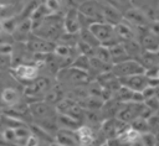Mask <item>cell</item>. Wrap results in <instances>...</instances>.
Instances as JSON below:
<instances>
[{"mask_svg":"<svg viewBox=\"0 0 159 146\" xmlns=\"http://www.w3.org/2000/svg\"><path fill=\"white\" fill-rule=\"evenodd\" d=\"M78 11L82 15H84V16L94 20V21H104L101 6L98 4H96L94 1H89V0L84 1L83 4H81L78 6Z\"/></svg>","mask_w":159,"mask_h":146,"instance_id":"obj_10","label":"cell"},{"mask_svg":"<svg viewBox=\"0 0 159 146\" xmlns=\"http://www.w3.org/2000/svg\"><path fill=\"white\" fill-rule=\"evenodd\" d=\"M120 4H127V2H129V0H118Z\"/></svg>","mask_w":159,"mask_h":146,"instance_id":"obj_38","label":"cell"},{"mask_svg":"<svg viewBox=\"0 0 159 146\" xmlns=\"http://www.w3.org/2000/svg\"><path fill=\"white\" fill-rule=\"evenodd\" d=\"M122 85L128 87L129 89H132L133 92H143V89L149 85V78L144 74H133V75H128V77H122L118 78Z\"/></svg>","mask_w":159,"mask_h":146,"instance_id":"obj_7","label":"cell"},{"mask_svg":"<svg viewBox=\"0 0 159 146\" xmlns=\"http://www.w3.org/2000/svg\"><path fill=\"white\" fill-rule=\"evenodd\" d=\"M12 74L21 80L26 82H32L39 77V66L35 64H27V63H19L14 66L12 68Z\"/></svg>","mask_w":159,"mask_h":146,"instance_id":"obj_6","label":"cell"},{"mask_svg":"<svg viewBox=\"0 0 159 146\" xmlns=\"http://www.w3.org/2000/svg\"><path fill=\"white\" fill-rule=\"evenodd\" d=\"M14 130H15V135H16V145L24 146L25 140L29 137V135H30L32 131H31L30 127H27L25 124L14 127Z\"/></svg>","mask_w":159,"mask_h":146,"instance_id":"obj_25","label":"cell"},{"mask_svg":"<svg viewBox=\"0 0 159 146\" xmlns=\"http://www.w3.org/2000/svg\"><path fill=\"white\" fill-rule=\"evenodd\" d=\"M109 48V53H111V59H112V64L114 63H118V62H122V61H125V59H129V54L127 53L124 46L122 42H118Z\"/></svg>","mask_w":159,"mask_h":146,"instance_id":"obj_16","label":"cell"},{"mask_svg":"<svg viewBox=\"0 0 159 146\" xmlns=\"http://www.w3.org/2000/svg\"><path fill=\"white\" fill-rule=\"evenodd\" d=\"M1 31H2V22L0 21V32H1Z\"/></svg>","mask_w":159,"mask_h":146,"instance_id":"obj_39","label":"cell"},{"mask_svg":"<svg viewBox=\"0 0 159 146\" xmlns=\"http://www.w3.org/2000/svg\"><path fill=\"white\" fill-rule=\"evenodd\" d=\"M29 113L35 120H42L52 116H57V111L47 101H34L29 105Z\"/></svg>","mask_w":159,"mask_h":146,"instance_id":"obj_5","label":"cell"},{"mask_svg":"<svg viewBox=\"0 0 159 146\" xmlns=\"http://www.w3.org/2000/svg\"><path fill=\"white\" fill-rule=\"evenodd\" d=\"M2 136L5 137V140L12 146V145H16V135H15V130L14 127H5V130L1 132Z\"/></svg>","mask_w":159,"mask_h":146,"instance_id":"obj_31","label":"cell"},{"mask_svg":"<svg viewBox=\"0 0 159 146\" xmlns=\"http://www.w3.org/2000/svg\"><path fill=\"white\" fill-rule=\"evenodd\" d=\"M50 14H51V11L46 7V5L41 4V5H37L35 9H32L29 17H30L31 21H40V20L45 19L46 16H48Z\"/></svg>","mask_w":159,"mask_h":146,"instance_id":"obj_24","label":"cell"},{"mask_svg":"<svg viewBox=\"0 0 159 146\" xmlns=\"http://www.w3.org/2000/svg\"><path fill=\"white\" fill-rule=\"evenodd\" d=\"M89 31L97 37V40L101 42V45L106 47H111L119 42L116 32H114V25L106 22V21H93L88 26Z\"/></svg>","mask_w":159,"mask_h":146,"instance_id":"obj_1","label":"cell"},{"mask_svg":"<svg viewBox=\"0 0 159 146\" xmlns=\"http://www.w3.org/2000/svg\"><path fill=\"white\" fill-rule=\"evenodd\" d=\"M123 20H127L128 22L135 25V26H145L148 24V16L144 11L139 9H129L125 11Z\"/></svg>","mask_w":159,"mask_h":146,"instance_id":"obj_12","label":"cell"},{"mask_svg":"<svg viewBox=\"0 0 159 146\" xmlns=\"http://www.w3.org/2000/svg\"><path fill=\"white\" fill-rule=\"evenodd\" d=\"M143 51L144 52H142L140 57L143 58L145 66H148V67H157V66H159L158 52H152V51H145V49H143Z\"/></svg>","mask_w":159,"mask_h":146,"instance_id":"obj_26","label":"cell"},{"mask_svg":"<svg viewBox=\"0 0 159 146\" xmlns=\"http://www.w3.org/2000/svg\"><path fill=\"white\" fill-rule=\"evenodd\" d=\"M31 33H32V21L30 20V17H27L19 22L11 36L12 40H15L16 42H26Z\"/></svg>","mask_w":159,"mask_h":146,"instance_id":"obj_9","label":"cell"},{"mask_svg":"<svg viewBox=\"0 0 159 146\" xmlns=\"http://www.w3.org/2000/svg\"><path fill=\"white\" fill-rule=\"evenodd\" d=\"M63 30L70 33H78L81 30L78 9H70L63 17Z\"/></svg>","mask_w":159,"mask_h":146,"instance_id":"obj_8","label":"cell"},{"mask_svg":"<svg viewBox=\"0 0 159 146\" xmlns=\"http://www.w3.org/2000/svg\"><path fill=\"white\" fill-rule=\"evenodd\" d=\"M142 48H144L145 51H152V52H158L159 49V40L155 36V33H153L152 31L143 35L142 37Z\"/></svg>","mask_w":159,"mask_h":146,"instance_id":"obj_18","label":"cell"},{"mask_svg":"<svg viewBox=\"0 0 159 146\" xmlns=\"http://www.w3.org/2000/svg\"><path fill=\"white\" fill-rule=\"evenodd\" d=\"M99 146H108V145H107V142H104V144H102V145H99Z\"/></svg>","mask_w":159,"mask_h":146,"instance_id":"obj_40","label":"cell"},{"mask_svg":"<svg viewBox=\"0 0 159 146\" xmlns=\"http://www.w3.org/2000/svg\"><path fill=\"white\" fill-rule=\"evenodd\" d=\"M130 127H133L134 130H137L140 135L144 134V132H149L150 131V127H149V124H148V120L144 119V118H135L133 121H130Z\"/></svg>","mask_w":159,"mask_h":146,"instance_id":"obj_27","label":"cell"},{"mask_svg":"<svg viewBox=\"0 0 159 146\" xmlns=\"http://www.w3.org/2000/svg\"><path fill=\"white\" fill-rule=\"evenodd\" d=\"M57 124H58V129H63V130H73L76 131L80 125L81 121L67 115V114H58L57 115Z\"/></svg>","mask_w":159,"mask_h":146,"instance_id":"obj_14","label":"cell"},{"mask_svg":"<svg viewBox=\"0 0 159 146\" xmlns=\"http://www.w3.org/2000/svg\"><path fill=\"white\" fill-rule=\"evenodd\" d=\"M70 66H71V67H73V68H77V69H80V71L88 72V71H89V68H91L89 57H88V56H84V54L78 53V54L75 57V59L71 62V64H70Z\"/></svg>","mask_w":159,"mask_h":146,"instance_id":"obj_20","label":"cell"},{"mask_svg":"<svg viewBox=\"0 0 159 146\" xmlns=\"http://www.w3.org/2000/svg\"><path fill=\"white\" fill-rule=\"evenodd\" d=\"M0 100H1V92H0Z\"/></svg>","mask_w":159,"mask_h":146,"instance_id":"obj_42","label":"cell"},{"mask_svg":"<svg viewBox=\"0 0 159 146\" xmlns=\"http://www.w3.org/2000/svg\"><path fill=\"white\" fill-rule=\"evenodd\" d=\"M144 104H145L153 113H155V111L159 109V98H158L157 95H154V97H150V98H148V99H144Z\"/></svg>","mask_w":159,"mask_h":146,"instance_id":"obj_32","label":"cell"},{"mask_svg":"<svg viewBox=\"0 0 159 146\" xmlns=\"http://www.w3.org/2000/svg\"><path fill=\"white\" fill-rule=\"evenodd\" d=\"M94 57L102 59L103 62H107V63H111L112 64L109 48L106 47V46H103V45H99V46L96 47V49H94Z\"/></svg>","mask_w":159,"mask_h":146,"instance_id":"obj_28","label":"cell"},{"mask_svg":"<svg viewBox=\"0 0 159 146\" xmlns=\"http://www.w3.org/2000/svg\"><path fill=\"white\" fill-rule=\"evenodd\" d=\"M51 88V82L47 77H37L24 89V94L29 98H37L40 95L43 97Z\"/></svg>","mask_w":159,"mask_h":146,"instance_id":"obj_4","label":"cell"},{"mask_svg":"<svg viewBox=\"0 0 159 146\" xmlns=\"http://www.w3.org/2000/svg\"><path fill=\"white\" fill-rule=\"evenodd\" d=\"M112 73L117 77V78H122V77H128V75H133V74H140L145 72V68L142 63H139L135 59H125L118 63L112 64Z\"/></svg>","mask_w":159,"mask_h":146,"instance_id":"obj_2","label":"cell"},{"mask_svg":"<svg viewBox=\"0 0 159 146\" xmlns=\"http://www.w3.org/2000/svg\"><path fill=\"white\" fill-rule=\"evenodd\" d=\"M132 146H144V145H143L142 140H140V139H138L137 141H134V142L132 144Z\"/></svg>","mask_w":159,"mask_h":146,"instance_id":"obj_36","label":"cell"},{"mask_svg":"<svg viewBox=\"0 0 159 146\" xmlns=\"http://www.w3.org/2000/svg\"><path fill=\"white\" fill-rule=\"evenodd\" d=\"M24 146H40V137L36 134L31 132L29 135V137L25 140Z\"/></svg>","mask_w":159,"mask_h":146,"instance_id":"obj_34","label":"cell"},{"mask_svg":"<svg viewBox=\"0 0 159 146\" xmlns=\"http://www.w3.org/2000/svg\"><path fill=\"white\" fill-rule=\"evenodd\" d=\"M12 66V53H0V71H5L7 68H11Z\"/></svg>","mask_w":159,"mask_h":146,"instance_id":"obj_30","label":"cell"},{"mask_svg":"<svg viewBox=\"0 0 159 146\" xmlns=\"http://www.w3.org/2000/svg\"><path fill=\"white\" fill-rule=\"evenodd\" d=\"M14 146H21V145H14Z\"/></svg>","mask_w":159,"mask_h":146,"instance_id":"obj_43","label":"cell"},{"mask_svg":"<svg viewBox=\"0 0 159 146\" xmlns=\"http://www.w3.org/2000/svg\"><path fill=\"white\" fill-rule=\"evenodd\" d=\"M0 146H11V145L5 140V137L2 136V134H0Z\"/></svg>","mask_w":159,"mask_h":146,"instance_id":"obj_35","label":"cell"},{"mask_svg":"<svg viewBox=\"0 0 159 146\" xmlns=\"http://www.w3.org/2000/svg\"><path fill=\"white\" fill-rule=\"evenodd\" d=\"M45 5L51 11V14H57L60 11V7H61L60 0H46L45 1Z\"/></svg>","mask_w":159,"mask_h":146,"instance_id":"obj_33","label":"cell"},{"mask_svg":"<svg viewBox=\"0 0 159 146\" xmlns=\"http://www.w3.org/2000/svg\"><path fill=\"white\" fill-rule=\"evenodd\" d=\"M158 56H159V49H158Z\"/></svg>","mask_w":159,"mask_h":146,"instance_id":"obj_44","label":"cell"},{"mask_svg":"<svg viewBox=\"0 0 159 146\" xmlns=\"http://www.w3.org/2000/svg\"><path fill=\"white\" fill-rule=\"evenodd\" d=\"M53 141L61 146H80L76 131L73 130L58 129V131L53 135Z\"/></svg>","mask_w":159,"mask_h":146,"instance_id":"obj_11","label":"cell"},{"mask_svg":"<svg viewBox=\"0 0 159 146\" xmlns=\"http://www.w3.org/2000/svg\"><path fill=\"white\" fill-rule=\"evenodd\" d=\"M101 10H102V14H103V20L106 22L116 25V24H118L123 20V16L112 5H103V6H101Z\"/></svg>","mask_w":159,"mask_h":146,"instance_id":"obj_15","label":"cell"},{"mask_svg":"<svg viewBox=\"0 0 159 146\" xmlns=\"http://www.w3.org/2000/svg\"><path fill=\"white\" fill-rule=\"evenodd\" d=\"M78 40H80V35L78 33H70V32L63 31L60 35V37L57 38V42L56 43L66 45V46H70V47H76Z\"/></svg>","mask_w":159,"mask_h":146,"instance_id":"obj_21","label":"cell"},{"mask_svg":"<svg viewBox=\"0 0 159 146\" xmlns=\"http://www.w3.org/2000/svg\"><path fill=\"white\" fill-rule=\"evenodd\" d=\"M158 79H159V69H158Z\"/></svg>","mask_w":159,"mask_h":146,"instance_id":"obj_41","label":"cell"},{"mask_svg":"<svg viewBox=\"0 0 159 146\" xmlns=\"http://www.w3.org/2000/svg\"><path fill=\"white\" fill-rule=\"evenodd\" d=\"M1 100H2L6 105H9V106L15 105V104L19 103V100H20L19 92H17L15 88H12V87L5 88V89L1 92Z\"/></svg>","mask_w":159,"mask_h":146,"instance_id":"obj_19","label":"cell"},{"mask_svg":"<svg viewBox=\"0 0 159 146\" xmlns=\"http://www.w3.org/2000/svg\"><path fill=\"white\" fill-rule=\"evenodd\" d=\"M114 32H116L117 37L120 38V40H123V41L134 38V31H133L132 27H130L128 24H125L123 20H122L120 22H118V24L114 25Z\"/></svg>","mask_w":159,"mask_h":146,"instance_id":"obj_17","label":"cell"},{"mask_svg":"<svg viewBox=\"0 0 159 146\" xmlns=\"http://www.w3.org/2000/svg\"><path fill=\"white\" fill-rule=\"evenodd\" d=\"M122 43H123V46H124L127 53L129 54V57H132V56H140V54H142V51H143V49H142V46H140V43L137 42L134 38H132V40H125V41H123Z\"/></svg>","mask_w":159,"mask_h":146,"instance_id":"obj_23","label":"cell"},{"mask_svg":"<svg viewBox=\"0 0 159 146\" xmlns=\"http://www.w3.org/2000/svg\"><path fill=\"white\" fill-rule=\"evenodd\" d=\"M25 46L26 49L32 53H48V52H53L56 47V42L31 33L27 41L25 42Z\"/></svg>","mask_w":159,"mask_h":146,"instance_id":"obj_3","label":"cell"},{"mask_svg":"<svg viewBox=\"0 0 159 146\" xmlns=\"http://www.w3.org/2000/svg\"><path fill=\"white\" fill-rule=\"evenodd\" d=\"M76 135H77L80 146H88L96 139L93 129L88 125H80V127L76 130Z\"/></svg>","mask_w":159,"mask_h":146,"instance_id":"obj_13","label":"cell"},{"mask_svg":"<svg viewBox=\"0 0 159 146\" xmlns=\"http://www.w3.org/2000/svg\"><path fill=\"white\" fill-rule=\"evenodd\" d=\"M48 146H61V145H58L57 142H55V141H51L50 144H48Z\"/></svg>","mask_w":159,"mask_h":146,"instance_id":"obj_37","label":"cell"},{"mask_svg":"<svg viewBox=\"0 0 159 146\" xmlns=\"http://www.w3.org/2000/svg\"><path fill=\"white\" fill-rule=\"evenodd\" d=\"M78 35H80V40H82L83 42L91 45L92 47H97V46L101 45V42H99V41L97 40V37L89 31L88 27H82V28L80 30Z\"/></svg>","mask_w":159,"mask_h":146,"instance_id":"obj_22","label":"cell"},{"mask_svg":"<svg viewBox=\"0 0 159 146\" xmlns=\"http://www.w3.org/2000/svg\"><path fill=\"white\" fill-rule=\"evenodd\" d=\"M116 93H117V97H118V99H119V100H122V101H124V103H129V101H132L133 90H132V89H129L128 87H125V85H122V84H120L119 89H118Z\"/></svg>","mask_w":159,"mask_h":146,"instance_id":"obj_29","label":"cell"}]
</instances>
